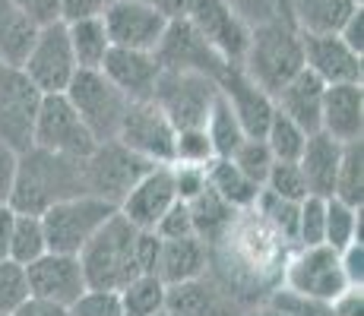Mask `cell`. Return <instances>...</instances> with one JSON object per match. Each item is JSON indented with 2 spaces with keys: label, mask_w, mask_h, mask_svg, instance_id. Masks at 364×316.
<instances>
[{
  "label": "cell",
  "mask_w": 364,
  "mask_h": 316,
  "mask_svg": "<svg viewBox=\"0 0 364 316\" xmlns=\"http://www.w3.org/2000/svg\"><path fill=\"white\" fill-rule=\"evenodd\" d=\"M326 231V196L307 193L298 206V231H295V247H314L323 244Z\"/></svg>",
  "instance_id": "obj_39"
},
{
  "label": "cell",
  "mask_w": 364,
  "mask_h": 316,
  "mask_svg": "<svg viewBox=\"0 0 364 316\" xmlns=\"http://www.w3.org/2000/svg\"><path fill=\"white\" fill-rule=\"evenodd\" d=\"M64 95L73 104L76 114H80V121L89 126L95 143L117 136V126H121V117L127 111L130 98L102 70H76L70 86L64 89Z\"/></svg>",
  "instance_id": "obj_6"
},
{
  "label": "cell",
  "mask_w": 364,
  "mask_h": 316,
  "mask_svg": "<svg viewBox=\"0 0 364 316\" xmlns=\"http://www.w3.org/2000/svg\"><path fill=\"white\" fill-rule=\"evenodd\" d=\"M13 4H16L35 26H45V23L60 19V4H64V0H13Z\"/></svg>",
  "instance_id": "obj_51"
},
{
  "label": "cell",
  "mask_w": 364,
  "mask_h": 316,
  "mask_svg": "<svg viewBox=\"0 0 364 316\" xmlns=\"http://www.w3.org/2000/svg\"><path fill=\"white\" fill-rule=\"evenodd\" d=\"M209 158H215V152L203 126H187V130L174 133L171 161H181V165H209Z\"/></svg>",
  "instance_id": "obj_43"
},
{
  "label": "cell",
  "mask_w": 364,
  "mask_h": 316,
  "mask_svg": "<svg viewBox=\"0 0 364 316\" xmlns=\"http://www.w3.org/2000/svg\"><path fill=\"white\" fill-rule=\"evenodd\" d=\"M301 51H304V67L326 86L339 82H361L364 80V54L352 51L339 32L330 35H301Z\"/></svg>",
  "instance_id": "obj_20"
},
{
  "label": "cell",
  "mask_w": 364,
  "mask_h": 316,
  "mask_svg": "<svg viewBox=\"0 0 364 316\" xmlns=\"http://www.w3.org/2000/svg\"><path fill=\"white\" fill-rule=\"evenodd\" d=\"M352 241H361V209L326 196V231L323 244L333 250H346Z\"/></svg>",
  "instance_id": "obj_36"
},
{
  "label": "cell",
  "mask_w": 364,
  "mask_h": 316,
  "mask_svg": "<svg viewBox=\"0 0 364 316\" xmlns=\"http://www.w3.org/2000/svg\"><path fill=\"white\" fill-rule=\"evenodd\" d=\"M41 92L23 76L19 67L0 63V139L16 152L32 149V124Z\"/></svg>",
  "instance_id": "obj_15"
},
{
  "label": "cell",
  "mask_w": 364,
  "mask_h": 316,
  "mask_svg": "<svg viewBox=\"0 0 364 316\" xmlns=\"http://www.w3.org/2000/svg\"><path fill=\"white\" fill-rule=\"evenodd\" d=\"M225 4L232 6L247 26H260V23H269V19L279 16L276 0H225Z\"/></svg>",
  "instance_id": "obj_48"
},
{
  "label": "cell",
  "mask_w": 364,
  "mask_h": 316,
  "mask_svg": "<svg viewBox=\"0 0 364 316\" xmlns=\"http://www.w3.org/2000/svg\"><path fill=\"white\" fill-rule=\"evenodd\" d=\"M241 70L263 92L276 95L298 70H304L301 32L282 16L260 23V26H250V38H247V48H244Z\"/></svg>",
  "instance_id": "obj_2"
},
{
  "label": "cell",
  "mask_w": 364,
  "mask_h": 316,
  "mask_svg": "<svg viewBox=\"0 0 364 316\" xmlns=\"http://www.w3.org/2000/svg\"><path fill=\"white\" fill-rule=\"evenodd\" d=\"M13 219H16V209H13L10 202H0V259H6V253H10Z\"/></svg>",
  "instance_id": "obj_56"
},
{
  "label": "cell",
  "mask_w": 364,
  "mask_h": 316,
  "mask_svg": "<svg viewBox=\"0 0 364 316\" xmlns=\"http://www.w3.org/2000/svg\"><path fill=\"white\" fill-rule=\"evenodd\" d=\"M45 250H48V241H45V228H41V215L16 212L6 259H13V263H19V266H29L32 259H38Z\"/></svg>",
  "instance_id": "obj_35"
},
{
  "label": "cell",
  "mask_w": 364,
  "mask_h": 316,
  "mask_svg": "<svg viewBox=\"0 0 364 316\" xmlns=\"http://www.w3.org/2000/svg\"><path fill=\"white\" fill-rule=\"evenodd\" d=\"M19 174V152L0 139V202H10Z\"/></svg>",
  "instance_id": "obj_49"
},
{
  "label": "cell",
  "mask_w": 364,
  "mask_h": 316,
  "mask_svg": "<svg viewBox=\"0 0 364 316\" xmlns=\"http://www.w3.org/2000/svg\"><path fill=\"white\" fill-rule=\"evenodd\" d=\"M291 247L295 244L285 241L254 209H241L209 244V276L225 288L235 304H260L282 282Z\"/></svg>",
  "instance_id": "obj_1"
},
{
  "label": "cell",
  "mask_w": 364,
  "mask_h": 316,
  "mask_svg": "<svg viewBox=\"0 0 364 316\" xmlns=\"http://www.w3.org/2000/svg\"><path fill=\"white\" fill-rule=\"evenodd\" d=\"M80 161L82 158H67L54 156L45 149H26L19 152V174L16 187H13L10 206L16 212H45L51 202L67 200L73 193H86L80 178Z\"/></svg>",
  "instance_id": "obj_3"
},
{
  "label": "cell",
  "mask_w": 364,
  "mask_h": 316,
  "mask_svg": "<svg viewBox=\"0 0 364 316\" xmlns=\"http://www.w3.org/2000/svg\"><path fill=\"white\" fill-rule=\"evenodd\" d=\"M263 190L282 196V200H295V202L304 200L307 184H304V174H301L298 161H272L269 174L263 180Z\"/></svg>",
  "instance_id": "obj_42"
},
{
  "label": "cell",
  "mask_w": 364,
  "mask_h": 316,
  "mask_svg": "<svg viewBox=\"0 0 364 316\" xmlns=\"http://www.w3.org/2000/svg\"><path fill=\"white\" fill-rule=\"evenodd\" d=\"M203 130H206L209 143H213V152H215L219 158H228V156H232V152L237 149V143L247 136V133H244V126L237 124L235 111L228 108V102H225L222 95L215 98L213 108H209Z\"/></svg>",
  "instance_id": "obj_34"
},
{
  "label": "cell",
  "mask_w": 364,
  "mask_h": 316,
  "mask_svg": "<svg viewBox=\"0 0 364 316\" xmlns=\"http://www.w3.org/2000/svg\"><path fill=\"white\" fill-rule=\"evenodd\" d=\"M152 168V161L139 158L136 152H130L127 146H121L117 139H105L99 143L86 158L80 161V178L82 190L92 196H102L111 206L124 200V193L143 178Z\"/></svg>",
  "instance_id": "obj_7"
},
{
  "label": "cell",
  "mask_w": 364,
  "mask_h": 316,
  "mask_svg": "<svg viewBox=\"0 0 364 316\" xmlns=\"http://www.w3.org/2000/svg\"><path fill=\"white\" fill-rule=\"evenodd\" d=\"M333 196L336 200H342V202H348V206L361 209V200H364V139L342 143Z\"/></svg>",
  "instance_id": "obj_33"
},
{
  "label": "cell",
  "mask_w": 364,
  "mask_h": 316,
  "mask_svg": "<svg viewBox=\"0 0 364 316\" xmlns=\"http://www.w3.org/2000/svg\"><path fill=\"white\" fill-rule=\"evenodd\" d=\"M152 6H159V10L165 13V16H184V10H187V4H191V0H149Z\"/></svg>",
  "instance_id": "obj_57"
},
{
  "label": "cell",
  "mask_w": 364,
  "mask_h": 316,
  "mask_svg": "<svg viewBox=\"0 0 364 316\" xmlns=\"http://www.w3.org/2000/svg\"><path fill=\"white\" fill-rule=\"evenodd\" d=\"M339 156H342V143H336L326 133H311L298 156V168L304 174L307 193L314 196H333L336 187V168H339Z\"/></svg>",
  "instance_id": "obj_26"
},
{
  "label": "cell",
  "mask_w": 364,
  "mask_h": 316,
  "mask_svg": "<svg viewBox=\"0 0 364 316\" xmlns=\"http://www.w3.org/2000/svg\"><path fill=\"white\" fill-rule=\"evenodd\" d=\"M215 82H219V95L225 98L228 108L235 111L244 133H247V136H263L266 126L272 121V111H276L272 95L263 92V89L244 73L241 63H225L222 73L215 76Z\"/></svg>",
  "instance_id": "obj_18"
},
{
  "label": "cell",
  "mask_w": 364,
  "mask_h": 316,
  "mask_svg": "<svg viewBox=\"0 0 364 316\" xmlns=\"http://www.w3.org/2000/svg\"><path fill=\"white\" fill-rule=\"evenodd\" d=\"M67 38H70V51H73V60L80 70H99L105 54L111 51L102 16L67 19Z\"/></svg>",
  "instance_id": "obj_29"
},
{
  "label": "cell",
  "mask_w": 364,
  "mask_h": 316,
  "mask_svg": "<svg viewBox=\"0 0 364 316\" xmlns=\"http://www.w3.org/2000/svg\"><path fill=\"white\" fill-rule=\"evenodd\" d=\"M117 212V206H111L108 200L92 193H73L67 200H58L45 209L41 215V228H45L48 250L54 253H80L86 247V241L102 228L111 215Z\"/></svg>",
  "instance_id": "obj_5"
},
{
  "label": "cell",
  "mask_w": 364,
  "mask_h": 316,
  "mask_svg": "<svg viewBox=\"0 0 364 316\" xmlns=\"http://www.w3.org/2000/svg\"><path fill=\"white\" fill-rule=\"evenodd\" d=\"M6 316H70V313H67V307L51 304V300H41V298H26L23 304L16 307V310H13V313H6Z\"/></svg>",
  "instance_id": "obj_55"
},
{
  "label": "cell",
  "mask_w": 364,
  "mask_h": 316,
  "mask_svg": "<svg viewBox=\"0 0 364 316\" xmlns=\"http://www.w3.org/2000/svg\"><path fill=\"white\" fill-rule=\"evenodd\" d=\"M162 241V237H159ZM209 272V244L200 241L197 234L191 237H171V241L159 244V259H156V276L162 285H181L200 278Z\"/></svg>",
  "instance_id": "obj_25"
},
{
  "label": "cell",
  "mask_w": 364,
  "mask_h": 316,
  "mask_svg": "<svg viewBox=\"0 0 364 316\" xmlns=\"http://www.w3.org/2000/svg\"><path fill=\"white\" fill-rule=\"evenodd\" d=\"M342 259V272H346V282L355 288H364V244L352 241L346 250H339Z\"/></svg>",
  "instance_id": "obj_50"
},
{
  "label": "cell",
  "mask_w": 364,
  "mask_h": 316,
  "mask_svg": "<svg viewBox=\"0 0 364 316\" xmlns=\"http://www.w3.org/2000/svg\"><path fill=\"white\" fill-rule=\"evenodd\" d=\"M174 124L165 117V111L159 108L152 98L146 102H130L127 111L117 126V143L127 146L130 152H136L139 158L152 161V165H171L174 156Z\"/></svg>",
  "instance_id": "obj_12"
},
{
  "label": "cell",
  "mask_w": 364,
  "mask_h": 316,
  "mask_svg": "<svg viewBox=\"0 0 364 316\" xmlns=\"http://www.w3.org/2000/svg\"><path fill=\"white\" fill-rule=\"evenodd\" d=\"M339 38L346 41L352 51H358L364 54V4L358 6V10L352 13V16L342 23V29H339Z\"/></svg>",
  "instance_id": "obj_53"
},
{
  "label": "cell",
  "mask_w": 364,
  "mask_h": 316,
  "mask_svg": "<svg viewBox=\"0 0 364 316\" xmlns=\"http://www.w3.org/2000/svg\"><path fill=\"white\" fill-rule=\"evenodd\" d=\"M0 316H6V313H0Z\"/></svg>",
  "instance_id": "obj_60"
},
{
  "label": "cell",
  "mask_w": 364,
  "mask_h": 316,
  "mask_svg": "<svg viewBox=\"0 0 364 316\" xmlns=\"http://www.w3.org/2000/svg\"><path fill=\"white\" fill-rule=\"evenodd\" d=\"M156 316H168V313H165V310H162V313H156Z\"/></svg>",
  "instance_id": "obj_59"
},
{
  "label": "cell",
  "mask_w": 364,
  "mask_h": 316,
  "mask_svg": "<svg viewBox=\"0 0 364 316\" xmlns=\"http://www.w3.org/2000/svg\"><path fill=\"white\" fill-rule=\"evenodd\" d=\"M279 285L330 304L336 294H342L348 288L346 272H342L339 250L326 247V244L291 247L289 259H285V269H282V282Z\"/></svg>",
  "instance_id": "obj_11"
},
{
  "label": "cell",
  "mask_w": 364,
  "mask_h": 316,
  "mask_svg": "<svg viewBox=\"0 0 364 316\" xmlns=\"http://www.w3.org/2000/svg\"><path fill=\"white\" fill-rule=\"evenodd\" d=\"M32 146L54 152V156L86 158L99 143L89 133V126L80 121V114L67 102V95L54 92V95H41L38 102L35 124H32Z\"/></svg>",
  "instance_id": "obj_10"
},
{
  "label": "cell",
  "mask_w": 364,
  "mask_h": 316,
  "mask_svg": "<svg viewBox=\"0 0 364 316\" xmlns=\"http://www.w3.org/2000/svg\"><path fill=\"white\" fill-rule=\"evenodd\" d=\"M152 231H156L162 241H171V237H191L193 234V219H191L187 202L184 200H174L171 209H168L162 219H159V224Z\"/></svg>",
  "instance_id": "obj_47"
},
{
  "label": "cell",
  "mask_w": 364,
  "mask_h": 316,
  "mask_svg": "<svg viewBox=\"0 0 364 316\" xmlns=\"http://www.w3.org/2000/svg\"><path fill=\"white\" fill-rule=\"evenodd\" d=\"M323 92H326V82L317 80V76L304 67L272 95V104H276L279 114L295 121L304 133H317L320 130V111H323Z\"/></svg>",
  "instance_id": "obj_24"
},
{
  "label": "cell",
  "mask_w": 364,
  "mask_h": 316,
  "mask_svg": "<svg viewBox=\"0 0 364 316\" xmlns=\"http://www.w3.org/2000/svg\"><path fill=\"white\" fill-rule=\"evenodd\" d=\"M235 300L213 276H200L181 285H165L168 316H232Z\"/></svg>",
  "instance_id": "obj_23"
},
{
  "label": "cell",
  "mask_w": 364,
  "mask_h": 316,
  "mask_svg": "<svg viewBox=\"0 0 364 316\" xmlns=\"http://www.w3.org/2000/svg\"><path fill=\"white\" fill-rule=\"evenodd\" d=\"M23 76L38 89L41 95H54L64 92L73 80L76 67L73 51H70V38H67V23L54 19V23L38 26L29 51H26L23 63H19Z\"/></svg>",
  "instance_id": "obj_9"
},
{
  "label": "cell",
  "mask_w": 364,
  "mask_h": 316,
  "mask_svg": "<svg viewBox=\"0 0 364 316\" xmlns=\"http://www.w3.org/2000/svg\"><path fill=\"white\" fill-rule=\"evenodd\" d=\"M298 206H301V202H295V200H282V196L269 193V190H260V196H257V202H254V212L260 215V219L269 222L272 228L285 237V241L295 244Z\"/></svg>",
  "instance_id": "obj_38"
},
{
  "label": "cell",
  "mask_w": 364,
  "mask_h": 316,
  "mask_svg": "<svg viewBox=\"0 0 364 316\" xmlns=\"http://www.w3.org/2000/svg\"><path fill=\"white\" fill-rule=\"evenodd\" d=\"M266 307L279 310L282 316H330V304L326 300H317V298H307L301 291H291L285 285H276L269 294L263 298Z\"/></svg>",
  "instance_id": "obj_41"
},
{
  "label": "cell",
  "mask_w": 364,
  "mask_h": 316,
  "mask_svg": "<svg viewBox=\"0 0 364 316\" xmlns=\"http://www.w3.org/2000/svg\"><path fill=\"white\" fill-rule=\"evenodd\" d=\"M184 19L225 63H241L250 38V26L225 0H191L184 10Z\"/></svg>",
  "instance_id": "obj_14"
},
{
  "label": "cell",
  "mask_w": 364,
  "mask_h": 316,
  "mask_svg": "<svg viewBox=\"0 0 364 316\" xmlns=\"http://www.w3.org/2000/svg\"><path fill=\"white\" fill-rule=\"evenodd\" d=\"M241 316H282V313H279V310H272V307H266L263 300H260V304H254V307H250V310H244Z\"/></svg>",
  "instance_id": "obj_58"
},
{
  "label": "cell",
  "mask_w": 364,
  "mask_h": 316,
  "mask_svg": "<svg viewBox=\"0 0 364 316\" xmlns=\"http://www.w3.org/2000/svg\"><path fill=\"white\" fill-rule=\"evenodd\" d=\"M26 285H29V298L51 300V304L60 307H70L89 288L80 256L54 250H45L38 259H32L26 266Z\"/></svg>",
  "instance_id": "obj_16"
},
{
  "label": "cell",
  "mask_w": 364,
  "mask_h": 316,
  "mask_svg": "<svg viewBox=\"0 0 364 316\" xmlns=\"http://www.w3.org/2000/svg\"><path fill=\"white\" fill-rule=\"evenodd\" d=\"M307 136H311V133H304L295 121H289V117L279 114V111H272V121L263 133L266 146H269V152L276 161H298Z\"/></svg>",
  "instance_id": "obj_37"
},
{
  "label": "cell",
  "mask_w": 364,
  "mask_h": 316,
  "mask_svg": "<svg viewBox=\"0 0 364 316\" xmlns=\"http://www.w3.org/2000/svg\"><path fill=\"white\" fill-rule=\"evenodd\" d=\"M35 32H38V26L13 0H0V63L4 67H19L23 63Z\"/></svg>",
  "instance_id": "obj_30"
},
{
  "label": "cell",
  "mask_w": 364,
  "mask_h": 316,
  "mask_svg": "<svg viewBox=\"0 0 364 316\" xmlns=\"http://www.w3.org/2000/svg\"><path fill=\"white\" fill-rule=\"evenodd\" d=\"M330 316H364V288L348 285L330 300Z\"/></svg>",
  "instance_id": "obj_52"
},
{
  "label": "cell",
  "mask_w": 364,
  "mask_h": 316,
  "mask_svg": "<svg viewBox=\"0 0 364 316\" xmlns=\"http://www.w3.org/2000/svg\"><path fill=\"white\" fill-rule=\"evenodd\" d=\"M206 184H209L213 193H219L235 212H241V209H254L257 196H260V190H263L257 180H250L232 158H219V156L209 158Z\"/></svg>",
  "instance_id": "obj_28"
},
{
  "label": "cell",
  "mask_w": 364,
  "mask_h": 316,
  "mask_svg": "<svg viewBox=\"0 0 364 316\" xmlns=\"http://www.w3.org/2000/svg\"><path fill=\"white\" fill-rule=\"evenodd\" d=\"M235 161L237 168H241L244 174H247L250 180H257V184L263 187V180H266V174H269V168H272V152H269V146H266V139L263 136H244L241 143H237V149L228 156Z\"/></svg>",
  "instance_id": "obj_40"
},
{
  "label": "cell",
  "mask_w": 364,
  "mask_h": 316,
  "mask_svg": "<svg viewBox=\"0 0 364 316\" xmlns=\"http://www.w3.org/2000/svg\"><path fill=\"white\" fill-rule=\"evenodd\" d=\"M361 6V0H289V23L301 35H330Z\"/></svg>",
  "instance_id": "obj_27"
},
{
  "label": "cell",
  "mask_w": 364,
  "mask_h": 316,
  "mask_svg": "<svg viewBox=\"0 0 364 316\" xmlns=\"http://www.w3.org/2000/svg\"><path fill=\"white\" fill-rule=\"evenodd\" d=\"M320 133L336 143L364 139V86L361 82H339L326 86L323 111H320Z\"/></svg>",
  "instance_id": "obj_22"
},
{
  "label": "cell",
  "mask_w": 364,
  "mask_h": 316,
  "mask_svg": "<svg viewBox=\"0 0 364 316\" xmlns=\"http://www.w3.org/2000/svg\"><path fill=\"white\" fill-rule=\"evenodd\" d=\"M111 0H64L60 4V19H80V16H102V10Z\"/></svg>",
  "instance_id": "obj_54"
},
{
  "label": "cell",
  "mask_w": 364,
  "mask_h": 316,
  "mask_svg": "<svg viewBox=\"0 0 364 316\" xmlns=\"http://www.w3.org/2000/svg\"><path fill=\"white\" fill-rule=\"evenodd\" d=\"M136 237L139 228H133L121 212L111 215L86 241V247L76 253L86 285L99 288V291H121L130 278H136L139 276Z\"/></svg>",
  "instance_id": "obj_4"
},
{
  "label": "cell",
  "mask_w": 364,
  "mask_h": 316,
  "mask_svg": "<svg viewBox=\"0 0 364 316\" xmlns=\"http://www.w3.org/2000/svg\"><path fill=\"white\" fill-rule=\"evenodd\" d=\"M187 209H191V219H193V234L206 244H213L235 219V209L228 206L219 193H213L209 184L200 196H193V200L187 202Z\"/></svg>",
  "instance_id": "obj_31"
},
{
  "label": "cell",
  "mask_w": 364,
  "mask_h": 316,
  "mask_svg": "<svg viewBox=\"0 0 364 316\" xmlns=\"http://www.w3.org/2000/svg\"><path fill=\"white\" fill-rule=\"evenodd\" d=\"M174 200H178V193H174L171 165H152L149 171L124 193V200L117 202V212H121L133 228L152 231L159 224V219L171 209Z\"/></svg>",
  "instance_id": "obj_19"
},
{
  "label": "cell",
  "mask_w": 364,
  "mask_h": 316,
  "mask_svg": "<svg viewBox=\"0 0 364 316\" xmlns=\"http://www.w3.org/2000/svg\"><path fill=\"white\" fill-rule=\"evenodd\" d=\"M168 19L149 0H111L102 10V23L111 48H133V51H156L159 38L168 29Z\"/></svg>",
  "instance_id": "obj_13"
},
{
  "label": "cell",
  "mask_w": 364,
  "mask_h": 316,
  "mask_svg": "<svg viewBox=\"0 0 364 316\" xmlns=\"http://www.w3.org/2000/svg\"><path fill=\"white\" fill-rule=\"evenodd\" d=\"M99 70L130 98V102H146V98H152L159 73H162L156 54L133 51V48H111V51L105 54Z\"/></svg>",
  "instance_id": "obj_21"
},
{
  "label": "cell",
  "mask_w": 364,
  "mask_h": 316,
  "mask_svg": "<svg viewBox=\"0 0 364 316\" xmlns=\"http://www.w3.org/2000/svg\"><path fill=\"white\" fill-rule=\"evenodd\" d=\"M70 316H124L117 291H99V288H86L73 304L67 307Z\"/></svg>",
  "instance_id": "obj_45"
},
{
  "label": "cell",
  "mask_w": 364,
  "mask_h": 316,
  "mask_svg": "<svg viewBox=\"0 0 364 316\" xmlns=\"http://www.w3.org/2000/svg\"><path fill=\"white\" fill-rule=\"evenodd\" d=\"M156 60L162 70H187V73H206V76H219L225 60L193 32V26L184 16L168 19V29L156 45Z\"/></svg>",
  "instance_id": "obj_17"
},
{
  "label": "cell",
  "mask_w": 364,
  "mask_h": 316,
  "mask_svg": "<svg viewBox=\"0 0 364 316\" xmlns=\"http://www.w3.org/2000/svg\"><path fill=\"white\" fill-rule=\"evenodd\" d=\"M171 180H174L178 200L191 202L193 196H200L206 190V165H181V161H171Z\"/></svg>",
  "instance_id": "obj_46"
},
{
  "label": "cell",
  "mask_w": 364,
  "mask_h": 316,
  "mask_svg": "<svg viewBox=\"0 0 364 316\" xmlns=\"http://www.w3.org/2000/svg\"><path fill=\"white\" fill-rule=\"evenodd\" d=\"M215 98H219V82L206 73H187V70H162L152 92V102L165 111L174 130L203 126Z\"/></svg>",
  "instance_id": "obj_8"
},
{
  "label": "cell",
  "mask_w": 364,
  "mask_h": 316,
  "mask_svg": "<svg viewBox=\"0 0 364 316\" xmlns=\"http://www.w3.org/2000/svg\"><path fill=\"white\" fill-rule=\"evenodd\" d=\"M117 300H121L124 316H156L165 310V285L159 276L139 272L117 291Z\"/></svg>",
  "instance_id": "obj_32"
},
{
  "label": "cell",
  "mask_w": 364,
  "mask_h": 316,
  "mask_svg": "<svg viewBox=\"0 0 364 316\" xmlns=\"http://www.w3.org/2000/svg\"><path fill=\"white\" fill-rule=\"evenodd\" d=\"M26 298H29L26 266L13 263V259H0V313H13Z\"/></svg>",
  "instance_id": "obj_44"
}]
</instances>
